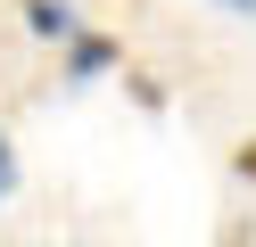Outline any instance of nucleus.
<instances>
[{
	"mask_svg": "<svg viewBox=\"0 0 256 247\" xmlns=\"http://www.w3.org/2000/svg\"><path fill=\"white\" fill-rule=\"evenodd\" d=\"M116 66H124L116 33H91V25L66 33V82H100V74H116Z\"/></svg>",
	"mask_w": 256,
	"mask_h": 247,
	"instance_id": "1",
	"label": "nucleus"
},
{
	"mask_svg": "<svg viewBox=\"0 0 256 247\" xmlns=\"http://www.w3.org/2000/svg\"><path fill=\"white\" fill-rule=\"evenodd\" d=\"M25 8V33H42V41H66L83 16H74V0H17Z\"/></svg>",
	"mask_w": 256,
	"mask_h": 247,
	"instance_id": "2",
	"label": "nucleus"
},
{
	"mask_svg": "<svg viewBox=\"0 0 256 247\" xmlns=\"http://www.w3.org/2000/svg\"><path fill=\"white\" fill-rule=\"evenodd\" d=\"M17 198V148H8V132H0V206Z\"/></svg>",
	"mask_w": 256,
	"mask_h": 247,
	"instance_id": "3",
	"label": "nucleus"
},
{
	"mask_svg": "<svg viewBox=\"0 0 256 247\" xmlns=\"http://www.w3.org/2000/svg\"><path fill=\"white\" fill-rule=\"evenodd\" d=\"M232 173H240V181L256 190V140H240V148H232Z\"/></svg>",
	"mask_w": 256,
	"mask_h": 247,
	"instance_id": "4",
	"label": "nucleus"
},
{
	"mask_svg": "<svg viewBox=\"0 0 256 247\" xmlns=\"http://www.w3.org/2000/svg\"><path fill=\"white\" fill-rule=\"evenodd\" d=\"M215 8H223V16H256V0H215Z\"/></svg>",
	"mask_w": 256,
	"mask_h": 247,
	"instance_id": "5",
	"label": "nucleus"
}]
</instances>
